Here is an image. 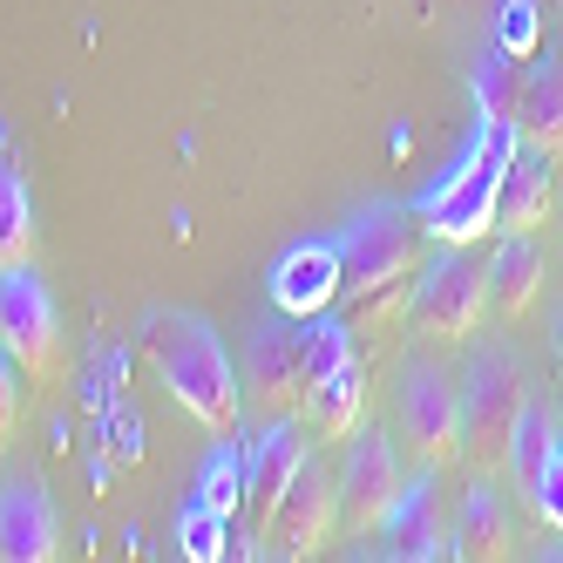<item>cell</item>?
Listing matches in <instances>:
<instances>
[{
	"instance_id": "cb8c5ba5",
	"label": "cell",
	"mask_w": 563,
	"mask_h": 563,
	"mask_svg": "<svg viewBox=\"0 0 563 563\" xmlns=\"http://www.w3.org/2000/svg\"><path fill=\"white\" fill-rule=\"evenodd\" d=\"M27 367L14 360V346L0 340V449H8V441L21 434V415H27Z\"/></svg>"
},
{
	"instance_id": "277c9868",
	"label": "cell",
	"mask_w": 563,
	"mask_h": 563,
	"mask_svg": "<svg viewBox=\"0 0 563 563\" xmlns=\"http://www.w3.org/2000/svg\"><path fill=\"white\" fill-rule=\"evenodd\" d=\"M394 421L400 441L421 468H449L462 462V374L449 353H434L428 340L400 353V374H394Z\"/></svg>"
},
{
	"instance_id": "e0dca14e",
	"label": "cell",
	"mask_w": 563,
	"mask_h": 563,
	"mask_svg": "<svg viewBox=\"0 0 563 563\" xmlns=\"http://www.w3.org/2000/svg\"><path fill=\"white\" fill-rule=\"evenodd\" d=\"M543 292V252L537 238H503L489 252V312L496 319H522Z\"/></svg>"
},
{
	"instance_id": "3957f363",
	"label": "cell",
	"mask_w": 563,
	"mask_h": 563,
	"mask_svg": "<svg viewBox=\"0 0 563 563\" xmlns=\"http://www.w3.org/2000/svg\"><path fill=\"white\" fill-rule=\"evenodd\" d=\"M530 374H522L516 346H475L462 367V462L475 475H509V441L530 408Z\"/></svg>"
},
{
	"instance_id": "8992f818",
	"label": "cell",
	"mask_w": 563,
	"mask_h": 563,
	"mask_svg": "<svg viewBox=\"0 0 563 563\" xmlns=\"http://www.w3.org/2000/svg\"><path fill=\"white\" fill-rule=\"evenodd\" d=\"M482 312H489V258H475L468 245H441L434 265H421L415 299H408V327L428 346H462L475 340Z\"/></svg>"
},
{
	"instance_id": "4fadbf2b",
	"label": "cell",
	"mask_w": 563,
	"mask_h": 563,
	"mask_svg": "<svg viewBox=\"0 0 563 563\" xmlns=\"http://www.w3.org/2000/svg\"><path fill=\"white\" fill-rule=\"evenodd\" d=\"M265 292H272V312H286V319L333 312V299H340V238H299V245H286L272 258Z\"/></svg>"
},
{
	"instance_id": "7c38bea8",
	"label": "cell",
	"mask_w": 563,
	"mask_h": 563,
	"mask_svg": "<svg viewBox=\"0 0 563 563\" xmlns=\"http://www.w3.org/2000/svg\"><path fill=\"white\" fill-rule=\"evenodd\" d=\"M306 455H312L306 415H278V421L252 441V455H245V543H265V522H272L278 496L292 489V475H299Z\"/></svg>"
},
{
	"instance_id": "ba28073f",
	"label": "cell",
	"mask_w": 563,
	"mask_h": 563,
	"mask_svg": "<svg viewBox=\"0 0 563 563\" xmlns=\"http://www.w3.org/2000/svg\"><path fill=\"white\" fill-rule=\"evenodd\" d=\"M245 394L265 421L306 415V319L265 312L245 340Z\"/></svg>"
},
{
	"instance_id": "30bf717a",
	"label": "cell",
	"mask_w": 563,
	"mask_h": 563,
	"mask_svg": "<svg viewBox=\"0 0 563 563\" xmlns=\"http://www.w3.org/2000/svg\"><path fill=\"white\" fill-rule=\"evenodd\" d=\"M333 530H340V468L306 455L299 475H292V489L278 496V509L265 522V550L272 556H319Z\"/></svg>"
},
{
	"instance_id": "4316f807",
	"label": "cell",
	"mask_w": 563,
	"mask_h": 563,
	"mask_svg": "<svg viewBox=\"0 0 563 563\" xmlns=\"http://www.w3.org/2000/svg\"><path fill=\"white\" fill-rule=\"evenodd\" d=\"M556 449H563V421H556Z\"/></svg>"
},
{
	"instance_id": "5bb4252c",
	"label": "cell",
	"mask_w": 563,
	"mask_h": 563,
	"mask_svg": "<svg viewBox=\"0 0 563 563\" xmlns=\"http://www.w3.org/2000/svg\"><path fill=\"white\" fill-rule=\"evenodd\" d=\"M380 550L400 563H434V556H455V522L449 503L434 489V468H421L415 482H400V503L380 522Z\"/></svg>"
},
{
	"instance_id": "d4e9b609",
	"label": "cell",
	"mask_w": 563,
	"mask_h": 563,
	"mask_svg": "<svg viewBox=\"0 0 563 563\" xmlns=\"http://www.w3.org/2000/svg\"><path fill=\"white\" fill-rule=\"evenodd\" d=\"M530 509L543 516V530H556V537H563V449L550 455L543 482H537V489H530Z\"/></svg>"
},
{
	"instance_id": "7402d4cb",
	"label": "cell",
	"mask_w": 563,
	"mask_h": 563,
	"mask_svg": "<svg viewBox=\"0 0 563 563\" xmlns=\"http://www.w3.org/2000/svg\"><path fill=\"white\" fill-rule=\"evenodd\" d=\"M522 62L509 55V48H489L475 62V75H468V89H475V109H482V123H516V109H522Z\"/></svg>"
},
{
	"instance_id": "52a82bcc",
	"label": "cell",
	"mask_w": 563,
	"mask_h": 563,
	"mask_svg": "<svg viewBox=\"0 0 563 563\" xmlns=\"http://www.w3.org/2000/svg\"><path fill=\"white\" fill-rule=\"evenodd\" d=\"M0 340L14 346L27 380H55L62 374V306L48 292V278L27 265H0Z\"/></svg>"
},
{
	"instance_id": "44dd1931",
	"label": "cell",
	"mask_w": 563,
	"mask_h": 563,
	"mask_svg": "<svg viewBox=\"0 0 563 563\" xmlns=\"http://www.w3.org/2000/svg\"><path fill=\"white\" fill-rule=\"evenodd\" d=\"M550 455H556V408L543 394H530V408H522V421H516V441H509V475H516L522 496L543 482Z\"/></svg>"
},
{
	"instance_id": "ffe728a7",
	"label": "cell",
	"mask_w": 563,
	"mask_h": 563,
	"mask_svg": "<svg viewBox=\"0 0 563 563\" xmlns=\"http://www.w3.org/2000/svg\"><path fill=\"white\" fill-rule=\"evenodd\" d=\"M34 258V190L27 170L0 150V265H27Z\"/></svg>"
},
{
	"instance_id": "484cf974",
	"label": "cell",
	"mask_w": 563,
	"mask_h": 563,
	"mask_svg": "<svg viewBox=\"0 0 563 563\" xmlns=\"http://www.w3.org/2000/svg\"><path fill=\"white\" fill-rule=\"evenodd\" d=\"M550 353H556V374H563V306L550 312Z\"/></svg>"
},
{
	"instance_id": "9c48e42d",
	"label": "cell",
	"mask_w": 563,
	"mask_h": 563,
	"mask_svg": "<svg viewBox=\"0 0 563 563\" xmlns=\"http://www.w3.org/2000/svg\"><path fill=\"white\" fill-rule=\"evenodd\" d=\"M400 449L387 428H353V449L340 462V530L346 537H380L387 509L400 503Z\"/></svg>"
},
{
	"instance_id": "6da1fadb",
	"label": "cell",
	"mask_w": 563,
	"mask_h": 563,
	"mask_svg": "<svg viewBox=\"0 0 563 563\" xmlns=\"http://www.w3.org/2000/svg\"><path fill=\"white\" fill-rule=\"evenodd\" d=\"M421 211L408 205H387V197H374V205H360L346 224H340V292L353 306L360 327H387V319L408 306V286L421 278Z\"/></svg>"
},
{
	"instance_id": "2e32d148",
	"label": "cell",
	"mask_w": 563,
	"mask_h": 563,
	"mask_svg": "<svg viewBox=\"0 0 563 563\" xmlns=\"http://www.w3.org/2000/svg\"><path fill=\"white\" fill-rule=\"evenodd\" d=\"M306 421H312V434H327V441H346L360 421H367V360H360V353L340 360V367L306 394Z\"/></svg>"
},
{
	"instance_id": "603a6c76",
	"label": "cell",
	"mask_w": 563,
	"mask_h": 563,
	"mask_svg": "<svg viewBox=\"0 0 563 563\" xmlns=\"http://www.w3.org/2000/svg\"><path fill=\"white\" fill-rule=\"evenodd\" d=\"M224 522H231L224 509L190 503V509L177 516V537H184V550H190V556H205V563H211V556H224Z\"/></svg>"
},
{
	"instance_id": "d6986e66",
	"label": "cell",
	"mask_w": 563,
	"mask_h": 563,
	"mask_svg": "<svg viewBox=\"0 0 563 563\" xmlns=\"http://www.w3.org/2000/svg\"><path fill=\"white\" fill-rule=\"evenodd\" d=\"M516 130L530 136L537 150L563 156V62H537L530 82H522V109H516Z\"/></svg>"
},
{
	"instance_id": "ac0fdd59",
	"label": "cell",
	"mask_w": 563,
	"mask_h": 563,
	"mask_svg": "<svg viewBox=\"0 0 563 563\" xmlns=\"http://www.w3.org/2000/svg\"><path fill=\"white\" fill-rule=\"evenodd\" d=\"M455 550L462 556H509V503L496 489V475H475V489L462 496V516H455Z\"/></svg>"
},
{
	"instance_id": "7a4b0ae2",
	"label": "cell",
	"mask_w": 563,
	"mask_h": 563,
	"mask_svg": "<svg viewBox=\"0 0 563 563\" xmlns=\"http://www.w3.org/2000/svg\"><path fill=\"white\" fill-rule=\"evenodd\" d=\"M143 353H150L156 380H164V394L197 428H211V434L238 428V387H245V380H238V360H231L224 333L211 327L205 312H177V306L150 312Z\"/></svg>"
},
{
	"instance_id": "9a60e30c",
	"label": "cell",
	"mask_w": 563,
	"mask_h": 563,
	"mask_svg": "<svg viewBox=\"0 0 563 563\" xmlns=\"http://www.w3.org/2000/svg\"><path fill=\"white\" fill-rule=\"evenodd\" d=\"M556 205V177H550V150H522L509 156V170H503V190H496V231L503 238H537V224L550 218Z\"/></svg>"
},
{
	"instance_id": "8fae6325",
	"label": "cell",
	"mask_w": 563,
	"mask_h": 563,
	"mask_svg": "<svg viewBox=\"0 0 563 563\" xmlns=\"http://www.w3.org/2000/svg\"><path fill=\"white\" fill-rule=\"evenodd\" d=\"M0 556L8 563H55L62 556V509L48 496L42 468L0 475Z\"/></svg>"
},
{
	"instance_id": "5b68a950",
	"label": "cell",
	"mask_w": 563,
	"mask_h": 563,
	"mask_svg": "<svg viewBox=\"0 0 563 563\" xmlns=\"http://www.w3.org/2000/svg\"><path fill=\"white\" fill-rule=\"evenodd\" d=\"M516 156V123H482V136L462 150V164L449 184H434L421 197V231L434 245H475V238L496 231V190H503V170Z\"/></svg>"
}]
</instances>
